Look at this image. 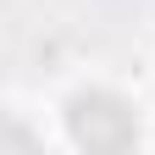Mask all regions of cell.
I'll return each mask as SVG.
<instances>
[{
  "label": "cell",
  "instance_id": "cell-1",
  "mask_svg": "<svg viewBox=\"0 0 155 155\" xmlns=\"http://www.w3.org/2000/svg\"><path fill=\"white\" fill-rule=\"evenodd\" d=\"M67 133H72L78 150L116 155V150H127L133 139H139V116H133V105L122 100V94L83 89V94H72V105H67Z\"/></svg>",
  "mask_w": 155,
  "mask_h": 155
}]
</instances>
